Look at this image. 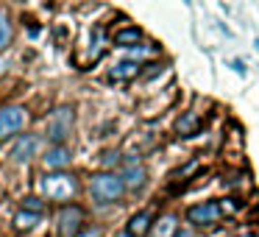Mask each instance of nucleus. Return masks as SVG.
Masks as SVG:
<instances>
[{
    "mask_svg": "<svg viewBox=\"0 0 259 237\" xmlns=\"http://www.w3.org/2000/svg\"><path fill=\"white\" fill-rule=\"evenodd\" d=\"M125 192V184L120 176L114 173H98L90 184V195L95 204H109V201H117L120 195Z\"/></svg>",
    "mask_w": 259,
    "mask_h": 237,
    "instance_id": "obj_1",
    "label": "nucleus"
},
{
    "mask_svg": "<svg viewBox=\"0 0 259 237\" xmlns=\"http://www.w3.org/2000/svg\"><path fill=\"white\" fill-rule=\"evenodd\" d=\"M42 190H45V195L56 198V201H70L75 192V181L67 173H51L42 179Z\"/></svg>",
    "mask_w": 259,
    "mask_h": 237,
    "instance_id": "obj_2",
    "label": "nucleus"
},
{
    "mask_svg": "<svg viewBox=\"0 0 259 237\" xmlns=\"http://www.w3.org/2000/svg\"><path fill=\"white\" fill-rule=\"evenodd\" d=\"M25 123H28V114H25L23 106H3L0 109V140L23 131Z\"/></svg>",
    "mask_w": 259,
    "mask_h": 237,
    "instance_id": "obj_3",
    "label": "nucleus"
},
{
    "mask_svg": "<svg viewBox=\"0 0 259 237\" xmlns=\"http://www.w3.org/2000/svg\"><path fill=\"white\" fill-rule=\"evenodd\" d=\"M84 226V212L78 207H62L56 215V229L62 237H75Z\"/></svg>",
    "mask_w": 259,
    "mask_h": 237,
    "instance_id": "obj_4",
    "label": "nucleus"
},
{
    "mask_svg": "<svg viewBox=\"0 0 259 237\" xmlns=\"http://www.w3.org/2000/svg\"><path fill=\"white\" fill-rule=\"evenodd\" d=\"M220 215H223V207H220L218 201H203V204H198V207L187 209V218L195 226H212L214 220H220Z\"/></svg>",
    "mask_w": 259,
    "mask_h": 237,
    "instance_id": "obj_5",
    "label": "nucleus"
},
{
    "mask_svg": "<svg viewBox=\"0 0 259 237\" xmlns=\"http://www.w3.org/2000/svg\"><path fill=\"white\" fill-rule=\"evenodd\" d=\"M70 129H73V109L64 106L51 117V123H48V137H51V142H62L64 137L70 134Z\"/></svg>",
    "mask_w": 259,
    "mask_h": 237,
    "instance_id": "obj_6",
    "label": "nucleus"
},
{
    "mask_svg": "<svg viewBox=\"0 0 259 237\" xmlns=\"http://www.w3.org/2000/svg\"><path fill=\"white\" fill-rule=\"evenodd\" d=\"M36 151H39V137L23 134L17 142H14V148H12V159L14 162H28L31 156H36Z\"/></svg>",
    "mask_w": 259,
    "mask_h": 237,
    "instance_id": "obj_7",
    "label": "nucleus"
},
{
    "mask_svg": "<svg viewBox=\"0 0 259 237\" xmlns=\"http://www.w3.org/2000/svg\"><path fill=\"white\" fill-rule=\"evenodd\" d=\"M195 131H201V117L195 112H187L176 120V134L179 137H192Z\"/></svg>",
    "mask_w": 259,
    "mask_h": 237,
    "instance_id": "obj_8",
    "label": "nucleus"
},
{
    "mask_svg": "<svg viewBox=\"0 0 259 237\" xmlns=\"http://www.w3.org/2000/svg\"><path fill=\"white\" fill-rule=\"evenodd\" d=\"M179 220L173 218V215H164V218H159L156 223H153V229H151V237H176L179 234Z\"/></svg>",
    "mask_w": 259,
    "mask_h": 237,
    "instance_id": "obj_9",
    "label": "nucleus"
},
{
    "mask_svg": "<svg viewBox=\"0 0 259 237\" xmlns=\"http://www.w3.org/2000/svg\"><path fill=\"white\" fill-rule=\"evenodd\" d=\"M151 212H137L134 218L128 220V234L131 237H142V234H148V229H151Z\"/></svg>",
    "mask_w": 259,
    "mask_h": 237,
    "instance_id": "obj_10",
    "label": "nucleus"
},
{
    "mask_svg": "<svg viewBox=\"0 0 259 237\" xmlns=\"http://www.w3.org/2000/svg\"><path fill=\"white\" fill-rule=\"evenodd\" d=\"M142 42V31L140 28H123L114 36V45L117 48H137Z\"/></svg>",
    "mask_w": 259,
    "mask_h": 237,
    "instance_id": "obj_11",
    "label": "nucleus"
},
{
    "mask_svg": "<svg viewBox=\"0 0 259 237\" xmlns=\"http://www.w3.org/2000/svg\"><path fill=\"white\" fill-rule=\"evenodd\" d=\"M142 181H145V168H142V165H131V168H125V176H123L125 190H137V187H142Z\"/></svg>",
    "mask_w": 259,
    "mask_h": 237,
    "instance_id": "obj_12",
    "label": "nucleus"
},
{
    "mask_svg": "<svg viewBox=\"0 0 259 237\" xmlns=\"http://www.w3.org/2000/svg\"><path fill=\"white\" fill-rule=\"evenodd\" d=\"M36 223H39V215H34V212L20 209V212L14 215V229H17V231H28V229H34Z\"/></svg>",
    "mask_w": 259,
    "mask_h": 237,
    "instance_id": "obj_13",
    "label": "nucleus"
},
{
    "mask_svg": "<svg viewBox=\"0 0 259 237\" xmlns=\"http://www.w3.org/2000/svg\"><path fill=\"white\" fill-rule=\"evenodd\" d=\"M9 42H12V20L6 9H0V53L9 48Z\"/></svg>",
    "mask_w": 259,
    "mask_h": 237,
    "instance_id": "obj_14",
    "label": "nucleus"
},
{
    "mask_svg": "<svg viewBox=\"0 0 259 237\" xmlns=\"http://www.w3.org/2000/svg\"><path fill=\"white\" fill-rule=\"evenodd\" d=\"M45 162H48V168H64V165L70 162L67 148H62V145L51 148V151H48V156H45Z\"/></svg>",
    "mask_w": 259,
    "mask_h": 237,
    "instance_id": "obj_15",
    "label": "nucleus"
},
{
    "mask_svg": "<svg viewBox=\"0 0 259 237\" xmlns=\"http://www.w3.org/2000/svg\"><path fill=\"white\" fill-rule=\"evenodd\" d=\"M134 75H140V64L137 62H120L112 70V78H134Z\"/></svg>",
    "mask_w": 259,
    "mask_h": 237,
    "instance_id": "obj_16",
    "label": "nucleus"
},
{
    "mask_svg": "<svg viewBox=\"0 0 259 237\" xmlns=\"http://www.w3.org/2000/svg\"><path fill=\"white\" fill-rule=\"evenodd\" d=\"M198 168H201L198 162H187V165H181L173 176H176V179H184V176H190V173H198Z\"/></svg>",
    "mask_w": 259,
    "mask_h": 237,
    "instance_id": "obj_17",
    "label": "nucleus"
},
{
    "mask_svg": "<svg viewBox=\"0 0 259 237\" xmlns=\"http://www.w3.org/2000/svg\"><path fill=\"white\" fill-rule=\"evenodd\" d=\"M23 209H25V212L39 215V212H42V201H36V198H25V201H23Z\"/></svg>",
    "mask_w": 259,
    "mask_h": 237,
    "instance_id": "obj_18",
    "label": "nucleus"
},
{
    "mask_svg": "<svg viewBox=\"0 0 259 237\" xmlns=\"http://www.w3.org/2000/svg\"><path fill=\"white\" fill-rule=\"evenodd\" d=\"M231 67H234L237 73H245V64H242V62H234V64H231Z\"/></svg>",
    "mask_w": 259,
    "mask_h": 237,
    "instance_id": "obj_19",
    "label": "nucleus"
},
{
    "mask_svg": "<svg viewBox=\"0 0 259 237\" xmlns=\"http://www.w3.org/2000/svg\"><path fill=\"white\" fill-rule=\"evenodd\" d=\"M176 237H192V234H190V231H179Z\"/></svg>",
    "mask_w": 259,
    "mask_h": 237,
    "instance_id": "obj_20",
    "label": "nucleus"
},
{
    "mask_svg": "<svg viewBox=\"0 0 259 237\" xmlns=\"http://www.w3.org/2000/svg\"><path fill=\"white\" fill-rule=\"evenodd\" d=\"M117 237H131V234H128V231H123V234H117Z\"/></svg>",
    "mask_w": 259,
    "mask_h": 237,
    "instance_id": "obj_21",
    "label": "nucleus"
},
{
    "mask_svg": "<svg viewBox=\"0 0 259 237\" xmlns=\"http://www.w3.org/2000/svg\"><path fill=\"white\" fill-rule=\"evenodd\" d=\"M256 51H259V40H256Z\"/></svg>",
    "mask_w": 259,
    "mask_h": 237,
    "instance_id": "obj_22",
    "label": "nucleus"
}]
</instances>
